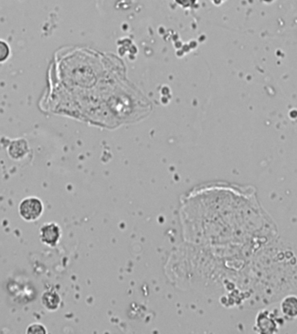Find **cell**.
<instances>
[{
  "label": "cell",
  "mask_w": 297,
  "mask_h": 334,
  "mask_svg": "<svg viewBox=\"0 0 297 334\" xmlns=\"http://www.w3.org/2000/svg\"><path fill=\"white\" fill-rule=\"evenodd\" d=\"M19 211L21 218L24 220L35 221L43 214L44 205L40 199L29 197L20 202Z\"/></svg>",
  "instance_id": "1"
},
{
  "label": "cell",
  "mask_w": 297,
  "mask_h": 334,
  "mask_svg": "<svg viewBox=\"0 0 297 334\" xmlns=\"http://www.w3.org/2000/svg\"><path fill=\"white\" fill-rule=\"evenodd\" d=\"M61 229L56 223H46L40 228V240L44 245L54 247L59 242Z\"/></svg>",
  "instance_id": "2"
},
{
  "label": "cell",
  "mask_w": 297,
  "mask_h": 334,
  "mask_svg": "<svg viewBox=\"0 0 297 334\" xmlns=\"http://www.w3.org/2000/svg\"><path fill=\"white\" fill-rule=\"evenodd\" d=\"M61 298L55 291L44 292L42 295V304L49 311H55L59 307Z\"/></svg>",
  "instance_id": "3"
},
{
  "label": "cell",
  "mask_w": 297,
  "mask_h": 334,
  "mask_svg": "<svg viewBox=\"0 0 297 334\" xmlns=\"http://www.w3.org/2000/svg\"><path fill=\"white\" fill-rule=\"evenodd\" d=\"M281 311L284 314L295 318L297 316V297L290 295L286 297L281 305Z\"/></svg>",
  "instance_id": "4"
},
{
  "label": "cell",
  "mask_w": 297,
  "mask_h": 334,
  "mask_svg": "<svg viewBox=\"0 0 297 334\" xmlns=\"http://www.w3.org/2000/svg\"><path fill=\"white\" fill-rule=\"evenodd\" d=\"M273 318L270 317V314L258 315L257 319V326L259 328H261L262 332H267V329H269V332H271V328L275 327V324H274Z\"/></svg>",
  "instance_id": "5"
},
{
  "label": "cell",
  "mask_w": 297,
  "mask_h": 334,
  "mask_svg": "<svg viewBox=\"0 0 297 334\" xmlns=\"http://www.w3.org/2000/svg\"><path fill=\"white\" fill-rule=\"evenodd\" d=\"M26 333L31 334H46L47 330L45 329V327L43 325L35 323V324H32L31 326H28Z\"/></svg>",
  "instance_id": "6"
},
{
  "label": "cell",
  "mask_w": 297,
  "mask_h": 334,
  "mask_svg": "<svg viewBox=\"0 0 297 334\" xmlns=\"http://www.w3.org/2000/svg\"><path fill=\"white\" fill-rule=\"evenodd\" d=\"M9 54H10V48H9L8 44L4 41L0 40V62H3L4 60H7Z\"/></svg>",
  "instance_id": "7"
}]
</instances>
